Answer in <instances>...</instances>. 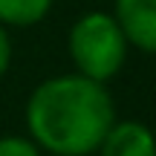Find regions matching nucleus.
I'll use <instances>...</instances> for the list:
<instances>
[{
  "mask_svg": "<svg viewBox=\"0 0 156 156\" xmlns=\"http://www.w3.org/2000/svg\"><path fill=\"white\" fill-rule=\"evenodd\" d=\"M23 122L41 153L93 156L116 122V104L107 84L67 73L44 78L29 93Z\"/></svg>",
  "mask_w": 156,
  "mask_h": 156,
  "instance_id": "1",
  "label": "nucleus"
},
{
  "mask_svg": "<svg viewBox=\"0 0 156 156\" xmlns=\"http://www.w3.org/2000/svg\"><path fill=\"white\" fill-rule=\"evenodd\" d=\"M127 41L110 12H84L75 17L67 35V52L75 73L98 84L113 81L127 61Z\"/></svg>",
  "mask_w": 156,
  "mask_h": 156,
  "instance_id": "2",
  "label": "nucleus"
},
{
  "mask_svg": "<svg viewBox=\"0 0 156 156\" xmlns=\"http://www.w3.org/2000/svg\"><path fill=\"white\" fill-rule=\"evenodd\" d=\"M110 15L116 17L127 46L156 55V0H116Z\"/></svg>",
  "mask_w": 156,
  "mask_h": 156,
  "instance_id": "3",
  "label": "nucleus"
},
{
  "mask_svg": "<svg viewBox=\"0 0 156 156\" xmlns=\"http://www.w3.org/2000/svg\"><path fill=\"white\" fill-rule=\"evenodd\" d=\"M95 153L98 156H156V136L139 119H116Z\"/></svg>",
  "mask_w": 156,
  "mask_h": 156,
  "instance_id": "4",
  "label": "nucleus"
},
{
  "mask_svg": "<svg viewBox=\"0 0 156 156\" xmlns=\"http://www.w3.org/2000/svg\"><path fill=\"white\" fill-rule=\"evenodd\" d=\"M55 0H0V23L6 29H26L52 12Z\"/></svg>",
  "mask_w": 156,
  "mask_h": 156,
  "instance_id": "5",
  "label": "nucleus"
},
{
  "mask_svg": "<svg viewBox=\"0 0 156 156\" xmlns=\"http://www.w3.org/2000/svg\"><path fill=\"white\" fill-rule=\"evenodd\" d=\"M0 156H44L29 136H0Z\"/></svg>",
  "mask_w": 156,
  "mask_h": 156,
  "instance_id": "6",
  "label": "nucleus"
},
{
  "mask_svg": "<svg viewBox=\"0 0 156 156\" xmlns=\"http://www.w3.org/2000/svg\"><path fill=\"white\" fill-rule=\"evenodd\" d=\"M9 67H12V35L0 23V78L9 73Z\"/></svg>",
  "mask_w": 156,
  "mask_h": 156,
  "instance_id": "7",
  "label": "nucleus"
}]
</instances>
